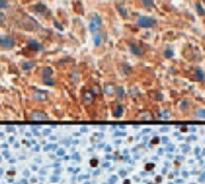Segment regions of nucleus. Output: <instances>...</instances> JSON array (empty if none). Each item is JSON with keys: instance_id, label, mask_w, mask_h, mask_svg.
Segmentation results:
<instances>
[{"instance_id": "nucleus-26", "label": "nucleus", "mask_w": 205, "mask_h": 184, "mask_svg": "<svg viewBox=\"0 0 205 184\" xmlns=\"http://www.w3.org/2000/svg\"><path fill=\"white\" fill-rule=\"evenodd\" d=\"M5 22V17H4V15H2V12L0 11V24H2Z\"/></svg>"}, {"instance_id": "nucleus-27", "label": "nucleus", "mask_w": 205, "mask_h": 184, "mask_svg": "<svg viewBox=\"0 0 205 184\" xmlns=\"http://www.w3.org/2000/svg\"><path fill=\"white\" fill-rule=\"evenodd\" d=\"M54 26H56V28H58V29H61V30H63V28L61 27V24L57 22V21H54Z\"/></svg>"}, {"instance_id": "nucleus-16", "label": "nucleus", "mask_w": 205, "mask_h": 184, "mask_svg": "<svg viewBox=\"0 0 205 184\" xmlns=\"http://www.w3.org/2000/svg\"><path fill=\"white\" fill-rule=\"evenodd\" d=\"M140 1H141L142 6H145L147 9H150V7L153 6V0H140Z\"/></svg>"}, {"instance_id": "nucleus-21", "label": "nucleus", "mask_w": 205, "mask_h": 184, "mask_svg": "<svg viewBox=\"0 0 205 184\" xmlns=\"http://www.w3.org/2000/svg\"><path fill=\"white\" fill-rule=\"evenodd\" d=\"M6 7H9L7 0H0V9H6Z\"/></svg>"}, {"instance_id": "nucleus-20", "label": "nucleus", "mask_w": 205, "mask_h": 184, "mask_svg": "<svg viewBox=\"0 0 205 184\" xmlns=\"http://www.w3.org/2000/svg\"><path fill=\"white\" fill-rule=\"evenodd\" d=\"M118 11H120V13H121L123 17H128V12H127V11H126L122 6H120V7H118Z\"/></svg>"}, {"instance_id": "nucleus-17", "label": "nucleus", "mask_w": 205, "mask_h": 184, "mask_svg": "<svg viewBox=\"0 0 205 184\" xmlns=\"http://www.w3.org/2000/svg\"><path fill=\"white\" fill-rule=\"evenodd\" d=\"M196 76H197V80H199L200 82H203V81L205 80V76H204V73H203V71H202V70H197Z\"/></svg>"}, {"instance_id": "nucleus-23", "label": "nucleus", "mask_w": 205, "mask_h": 184, "mask_svg": "<svg viewBox=\"0 0 205 184\" xmlns=\"http://www.w3.org/2000/svg\"><path fill=\"white\" fill-rule=\"evenodd\" d=\"M43 82H45V84H48V86H53L54 84V81L51 80V78H46V80H43Z\"/></svg>"}, {"instance_id": "nucleus-29", "label": "nucleus", "mask_w": 205, "mask_h": 184, "mask_svg": "<svg viewBox=\"0 0 205 184\" xmlns=\"http://www.w3.org/2000/svg\"><path fill=\"white\" fill-rule=\"evenodd\" d=\"M204 1H205V0H204Z\"/></svg>"}, {"instance_id": "nucleus-5", "label": "nucleus", "mask_w": 205, "mask_h": 184, "mask_svg": "<svg viewBox=\"0 0 205 184\" xmlns=\"http://www.w3.org/2000/svg\"><path fill=\"white\" fill-rule=\"evenodd\" d=\"M94 100V95L92 92H85L83 93V96H82V101L85 105H91Z\"/></svg>"}, {"instance_id": "nucleus-19", "label": "nucleus", "mask_w": 205, "mask_h": 184, "mask_svg": "<svg viewBox=\"0 0 205 184\" xmlns=\"http://www.w3.org/2000/svg\"><path fill=\"white\" fill-rule=\"evenodd\" d=\"M91 92L93 93V95H99V94H100V88H99V86H93Z\"/></svg>"}, {"instance_id": "nucleus-1", "label": "nucleus", "mask_w": 205, "mask_h": 184, "mask_svg": "<svg viewBox=\"0 0 205 184\" xmlns=\"http://www.w3.org/2000/svg\"><path fill=\"white\" fill-rule=\"evenodd\" d=\"M156 19L155 18H151V17H147V16H141L139 17L137 19V26L141 27V28H152L156 26Z\"/></svg>"}, {"instance_id": "nucleus-14", "label": "nucleus", "mask_w": 205, "mask_h": 184, "mask_svg": "<svg viewBox=\"0 0 205 184\" xmlns=\"http://www.w3.org/2000/svg\"><path fill=\"white\" fill-rule=\"evenodd\" d=\"M93 40H94V45H96V46H100V45H102V35L96 34V35H94V37H93Z\"/></svg>"}, {"instance_id": "nucleus-2", "label": "nucleus", "mask_w": 205, "mask_h": 184, "mask_svg": "<svg viewBox=\"0 0 205 184\" xmlns=\"http://www.w3.org/2000/svg\"><path fill=\"white\" fill-rule=\"evenodd\" d=\"M102 18H100V16L93 15V18H92V21H91V23H89V30L92 31V32H98L99 29L102 28Z\"/></svg>"}, {"instance_id": "nucleus-13", "label": "nucleus", "mask_w": 205, "mask_h": 184, "mask_svg": "<svg viewBox=\"0 0 205 184\" xmlns=\"http://www.w3.org/2000/svg\"><path fill=\"white\" fill-rule=\"evenodd\" d=\"M122 114H123V107H122L121 105H118V106L115 108V117L120 118Z\"/></svg>"}, {"instance_id": "nucleus-15", "label": "nucleus", "mask_w": 205, "mask_h": 184, "mask_svg": "<svg viewBox=\"0 0 205 184\" xmlns=\"http://www.w3.org/2000/svg\"><path fill=\"white\" fill-rule=\"evenodd\" d=\"M196 10H197V12H198L200 16H204L205 15V10L203 9V6H202L199 2H197V4H196Z\"/></svg>"}, {"instance_id": "nucleus-3", "label": "nucleus", "mask_w": 205, "mask_h": 184, "mask_svg": "<svg viewBox=\"0 0 205 184\" xmlns=\"http://www.w3.org/2000/svg\"><path fill=\"white\" fill-rule=\"evenodd\" d=\"M0 45H1L4 48L9 49V48H12V47L15 46V40H13L12 37H10V36L2 35V36H0Z\"/></svg>"}, {"instance_id": "nucleus-22", "label": "nucleus", "mask_w": 205, "mask_h": 184, "mask_svg": "<svg viewBox=\"0 0 205 184\" xmlns=\"http://www.w3.org/2000/svg\"><path fill=\"white\" fill-rule=\"evenodd\" d=\"M197 117L198 118H205V110H200L197 112Z\"/></svg>"}, {"instance_id": "nucleus-8", "label": "nucleus", "mask_w": 205, "mask_h": 184, "mask_svg": "<svg viewBox=\"0 0 205 184\" xmlns=\"http://www.w3.org/2000/svg\"><path fill=\"white\" fill-rule=\"evenodd\" d=\"M28 45H29V47H30V48H33V49H35V51H40V49H42L41 43H40V42H37V41H35V40H30V41L28 42Z\"/></svg>"}, {"instance_id": "nucleus-10", "label": "nucleus", "mask_w": 205, "mask_h": 184, "mask_svg": "<svg viewBox=\"0 0 205 184\" xmlns=\"http://www.w3.org/2000/svg\"><path fill=\"white\" fill-rule=\"evenodd\" d=\"M78 80H80V75H78V72H77V71H72V72L70 73V81H71L72 83H77V82H78Z\"/></svg>"}, {"instance_id": "nucleus-9", "label": "nucleus", "mask_w": 205, "mask_h": 184, "mask_svg": "<svg viewBox=\"0 0 205 184\" xmlns=\"http://www.w3.org/2000/svg\"><path fill=\"white\" fill-rule=\"evenodd\" d=\"M33 96H34L35 100H37V101H46V100H47V95H46V93L36 92V93L33 94Z\"/></svg>"}, {"instance_id": "nucleus-28", "label": "nucleus", "mask_w": 205, "mask_h": 184, "mask_svg": "<svg viewBox=\"0 0 205 184\" xmlns=\"http://www.w3.org/2000/svg\"><path fill=\"white\" fill-rule=\"evenodd\" d=\"M187 105H188V102H187V101H183V102H182V105H181V108H186V107H187Z\"/></svg>"}, {"instance_id": "nucleus-11", "label": "nucleus", "mask_w": 205, "mask_h": 184, "mask_svg": "<svg viewBox=\"0 0 205 184\" xmlns=\"http://www.w3.org/2000/svg\"><path fill=\"white\" fill-rule=\"evenodd\" d=\"M34 10H35V12H36V13H40V15H42L43 12H46V11H47L46 6H45V5H42V4H39V5H36Z\"/></svg>"}, {"instance_id": "nucleus-12", "label": "nucleus", "mask_w": 205, "mask_h": 184, "mask_svg": "<svg viewBox=\"0 0 205 184\" xmlns=\"http://www.w3.org/2000/svg\"><path fill=\"white\" fill-rule=\"evenodd\" d=\"M115 92H116L115 86H112V84H106V87H105V93H106V94L111 95V94H113Z\"/></svg>"}, {"instance_id": "nucleus-18", "label": "nucleus", "mask_w": 205, "mask_h": 184, "mask_svg": "<svg viewBox=\"0 0 205 184\" xmlns=\"http://www.w3.org/2000/svg\"><path fill=\"white\" fill-rule=\"evenodd\" d=\"M34 66V63H24L23 65H22V67H23V70H26V71H28V70H30L32 67Z\"/></svg>"}, {"instance_id": "nucleus-24", "label": "nucleus", "mask_w": 205, "mask_h": 184, "mask_svg": "<svg viewBox=\"0 0 205 184\" xmlns=\"http://www.w3.org/2000/svg\"><path fill=\"white\" fill-rule=\"evenodd\" d=\"M117 90H118V94H120V97H122V96L124 95V89H123V88H121V87H120Z\"/></svg>"}, {"instance_id": "nucleus-4", "label": "nucleus", "mask_w": 205, "mask_h": 184, "mask_svg": "<svg viewBox=\"0 0 205 184\" xmlns=\"http://www.w3.org/2000/svg\"><path fill=\"white\" fill-rule=\"evenodd\" d=\"M47 118H48V116L42 111H34L30 114V119H33V121H43Z\"/></svg>"}, {"instance_id": "nucleus-25", "label": "nucleus", "mask_w": 205, "mask_h": 184, "mask_svg": "<svg viewBox=\"0 0 205 184\" xmlns=\"http://www.w3.org/2000/svg\"><path fill=\"white\" fill-rule=\"evenodd\" d=\"M165 57L167 58H170V57H172V51H165Z\"/></svg>"}, {"instance_id": "nucleus-7", "label": "nucleus", "mask_w": 205, "mask_h": 184, "mask_svg": "<svg viewBox=\"0 0 205 184\" xmlns=\"http://www.w3.org/2000/svg\"><path fill=\"white\" fill-rule=\"evenodd\" d=\"M52 73H53V70H52L51 67L46 66V67H43V70H42V78H43V80H46V78H51Z\"/></svg>"}, {"instance_id": "nucleus-6", "label": "nucleus", "mask_w": 205, "mask_h": 184, "mask_svg": "<svg viewBox=\"0 0 205 184\" xmlns=\"http://www.w3.org/2000/svg\"><path fill=\"white\" fill-rule=\"evenodd\" d=\"M130 52L134 54V56H137V57H141L144 54V49L141 47H139L137 45H132L130 46Z\"/></svg>"}]
</instances>
